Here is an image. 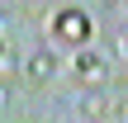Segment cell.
<instances>
[{
  "instance_id": "6da1fadb",
  "label": "cell",
  "mask_w": 128,
  "mask_h": 123,
  "mask_svg": "<svg viewBox=\"0 0 128 123\" xmlns=\"http://www.w3.org/2000/svg\"><path fill=\"white\" fill-rule=\"evenodd\" d=\"M52 28H57L66 43H86V38H90V19H86L81 9H62V14L52 19Z\"/></svg>"
},
{
  "instance_id": "7a4b0ae2",
  "label": "cell",
  "mask_w": 128,
  "mask_h": 123,
  "mask_svg": "<svg viewBox=\"0 0 128 123\" xmlns=\"http://www.w3.org/2000/svg\"><path fill=\"white\" fill-rule=\"evenodd\" d=\"M52 71H57V52H52V47L28 52V81H48Z\"/></svg>"
},
{
  "instance_id": "3957f363",
  "label": "cell",
  "mask_w": 128,
  "mask_h": 123,
  "mask_svg": "<svg viewBox=\"0 0 128 123\" xmlns=\"http://www.w3.org/2000/svg\"><path fill=\"white\" fill-rule=\"evenodd\" d=\"M76 71H81L90 85H100V81L109 76V66H104V57H100V52H81V57H76Z\"/></svg>"
},
{
  "instance_id": "277c9868",
  "label": "cell",
  "mask_w": 128,
  "mask_h": 123,
  "mask_svg": "<svg viewBox=\"0 0 128 123\" xmlns=\"http://www.w3.org/2000/svg\"><path fill=\"white\" fill-rule=\"evenodd\" d=\"M81 114H86L90 123H104V95H100V90H90V95L81 100Z\"/></svg>"
},
{
  "instance_id": "5b68a950",
  "label": "cell",
  "mask_w": 128,
  "mask_h": 123,
  "mask_svg": "<svg viewBox=\"0 0 128 123\" xmlns=\"http://www.w3.org/2000/svg\"><path fill=\"white\" fill-rule=\"evenodd\" d=\"M5 100H10V85H5V81H0V104H5Z\"/></svg>"
},
{
  "instance_id": "8992f818",
  "label": "cell",
  "mask_w": 128,
  "mask_h": 123,
  "mask_svg": "<svg viewBox=\"0 0 128 123\" xmlns=\"http://www.w3.org/2000/svg\"><path fill=\"white\" fill-rule=\"evenodd\" d=\"M0 57H5V43H0Z\"/></svg>"
}]
</instances>
